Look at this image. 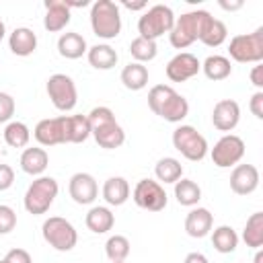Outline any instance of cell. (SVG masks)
I'll use <instances>...</instances> for the list:
<instances>
[{"mask_svg": "<svg viewBox=\"0 0 263 263\" xmlns=\"http://www.w3.org/2000/svg\"><path fill=\"white\" fill-rule=\"evenodd\" d=\"M148 107L154 115L171 123H181L189 115V103L168 84H154L148 90Z\"/></svg>", "mask_w": 263, "mask_h": 263, "instance_id": "1", "label": "cell"}, {"mask_svg": "<svg viewBox=\"0 0 263 263\" xmlns=\"http://www.w3.org/2000/svg\"><path fill=\"white\" fill-rule=\"evenodd\" d=\"M86 117H88V123H90V136L95 138V142L101 148L115 150L125 142V132L117 123L115 113L109 107L99 105V107L90 109V113Z\"/></svg>", "mask_w": 263, "mask_h": 263, "instance_id": "2", "label": "cell"}, {"mask_svg": "<svg viewBox=\"0 0 263 263\" xmlns=\"http://www.w3.org/2000/svg\"><path fill=\"white\" fill-rule=\"evenodd\" d=\"M214 16L208 10H189L181 16H175V25L168 33V41L175 49H185L191 43L199 41L205 27Z\"/></svg>", "mask_w": 263, "mask_h": 263, "instance_id": "3", "label": "cell"}, {"mask_svg": "<svg viewBox=\"0 0 263 263\" xmlns=\"http://www.w3.org/2000/svg\"><path fill=\"white\" fill-rule=\"evenodd\" d=\"M90 29L99 39H115L121 33V12L113 0H97L90 6Z\"/></svg>", "mask_w": 263, "mask_h": 263, "instance_id": "4", "label": "cell"}, {"mask_svg": "<svg viewBox=\"0 0 263 263\" xmlns=\"http://www.w3.org/2000/svg\"><path fill=\"white\" fill-rule=\"evenodd\" d=\"M58 191H60L58 181H55L53 177L41 175V177H37V179L27 187L25 197H23V205H25V210H27L29 214L41 216V214H45V212L53 205V201H55V197H58Z\"/></svg>", "mask_w": 263, "mask_h": 263, "instance_id": "5", "label": "cell"}, {"mask_svg": "<svg viewBox=\"0 0 263 263\" xmlns=\"http://www.w3.org/2000/svg\"><path fill=\"white\" fill-rule=\"evenodd\" d=\"M173 25H175L173 8L166 4H154V6L146 8L142 12V16L138 18V33L144 39L156 41L164 33H171Z\"/></svg>", "mask_w": 263, "mask_h": 263, "instance_id": "6", "label": "cell"}, {"mask_svg": "<svg viewBox=\"0 0 263 263\" xmlns=\"http://www.w3.org/2000/svg\"><path fill=\"white\" fill-rule=\"evenodd\" d=\"M41 234H43V240L60 253L72 251L78 242V232L74 224L62 216H49L41 224Z\"/></svg>", "mask_w": 263, "mask_h": 263, "instance_id": "7", "label": "cell"}, {"mask_svg": "<svg viewBox=\"0 0 263 263\" xmlns=\"http://www.w3.org/2000/svg\"><path fill=\"white\" fill-rule=\"evenodd\" d=\"M228 55L238 64H261L263 62V27L253 33L234 35L228 43Z\"/></svg>", "mask_w": 263, "mask_h": 263, "instance_id": "8", "label": "cell"}, {"mask_svg": "<svg viewBox=\"0 0 263 263\" xmlns=\"http://www.w3.org/2000/svg\"><path fill=\"white\" fill-rule=\"evenodd\" d=\"M173 146L177 152H181L183 158L191 160V162H199L208 156L210 146L208 140L193 127L187 123H181L179 127H175L173 132Z\"/></svg>", "mask_w": 263, "mask_h": 263, "instance_id": "9", "label": "cell"}, {"mask_svg": "<svg viewBox=\"0 0 263 263\" xmlns=\"http://www.w3.org/2000/svg\"><path fill=\"white\" fill-rule=\"evenodd\" d=\"M45 90H47V97L51 101V105L58 109V111H72L78 103V90H76V84L74 80L68 76V74H51L45 82Z\"/></svg>", "mask_w": 263, "mask_h": 263, "instance_id": "10", "label": "cell"}, {"mask_svg": "<svg viewBox=\"0 0 263 263\" xmlns=\"http://www.w3.org/2000/svg\"><path fill=\"white\" fill-rule=\"evenodd\" d=\"M210 156L218 168L236 166L245 156V142L236 134H224L210 150Z\"/></svg>", "mask_w": 263, "mask_h": 263, "instance_id": "11", "label": "cell"}, {"mask_svg": "<svg viewBox=\"0 0 263 263\" xmlns=\"http://www.w3.org/2000/svg\"><path fill=\"white\" fill-rule=\"evenodd\" d=\"M132 197L138 208L148 212H162L168 201L164 187L154 179H140L132 191Z\"/></svg>", "mask_w": 263, "mask_h": 263, "instance_id": "12", "label": "cell"}, {"mask_svg": "<svg viewBox=\"0 0 263 263\" xmlns=\"http://www.w3.org/2000/svg\"><path fill=\"white\" fill-rule=\"evenodd\" d=\"M68 193L78 205H90L99 197L97 179L90 173H74L68 183Z\"/></svg>", "mask_w": 263, "mask_h": 263, "instance_id": "13", "label": "cell"}, {"mask_svg": "<svg viewBox=\"0 0 263 263\" xmlns=\"http://www.w3.org/2000/svg\"><path fill=\"white\" fill-rule=\"evenodd\" d=\"M199 70H201V62L193 53L181 51V53H177L175 58L168 60L164 72H166V78L171 82H185V80L193 78Z\"/></svg>", "mask_w": 263, "mask_h": 263, "instance_id": "14", "label": "cell"}, {"mask_svg": "<svg viewBox=\"0 0 263 263\" xmlns=\"http://www.w3.org/2000/svg\"><path fill=\"white\" fill-rule=\"evenodd\" d=\"M240 121V107L234 99H222L212 109V123L216 129L230 134Z\"/></svg>", "mask_w": 263, "mask_h": 263, "instance_id": "15", "label": "cell"}, {"mask_svg": "<svg viewBox=\"0 0 263 263\" xmlns=\"http://www.w3.org/2000/svg\"><path fill=\"white\" fill-rule=\"evenodd\" d=\"M33 138L39 142V146H58V144H66V136H64V115L41 119V121L35 125V129H33Z\"/></svg>", "mask_w": 263, "mask_h": 263, "instance_id": "16", "label": "cell"}, {"mask_svg": "<svg viewBox=\"0 0 263 263\" xmlns=\"http://www.w3.org/2000/svg\"><path fill=\"white\" fill-rule=\"evenodd\" d=\"M45 16H43V27L49 33H60L64 31L70 21H72V10L68 8L66 0H45Z\"/></svg>", "mask_w": 263, "mask_h": 263, "instance_id": "17", "label": "cell"}, {"mask_svg": "<svg viewBox=\"0 0 263 263\" xmlns=\"http://www.w3.org/2000/svg\"><path fill=\"white\" fill-rule=\"evenodd\" d=\"M259 179L255 164H236L230 173V189L236 195H251L259 187Z\"/></svg>", "mask_w": 263, "mask_h": 263, "instance_id": "18", "label": "cell"}, {"mask_svg": "<svg viewBox=\"0 0 263 263\" xmlns=\"http://www.w3.org/2000/svg\"><path fill=\"white\" fill-rule=\"evenodd\" d=\"M214 226V214L208 208H191V212L185 218V232L191 238H203L212 232Z\"/></svg>", "mask_w": 263, "mask_h": 263, "instance_id": "19", "label": "cell"}, {"mask_svg": "<svg viewBox=\"0 0 263 263\" xmlns=\"http://www.w3.org/2000/svg\"><path fill=\"white\" fill-rule=\"evenodd\" d=\"M8 47L18 58L31 55L37 49V35H35V31L29 29V27H16L8 35Z\"/></svg>", "mask_w": 263, "mask_h": 263, "instance_id": "20", "label": "cell"}, {"mask_svg": "<svg viewBox=\"0 0 263 263\" xmlns=\"http://www.w3.org/2000/svg\"><path fill=\"white\" fill-rule=\"evenodd\" d=\"M21 168L23 173L31 175V177H41L49 164V154L39 148V146H33V148H25L23 154H21Z\"/></svg>", "mask_w": 263, "mask_h": 263, "instance_id": "21", "label": "cell"}, {"mask_svg": "<svg viewBox=\"0 0 263 263\" xmlns=\"http://www.w3.org/2000/svg\"><path fill=\"white\" fill-rule=\"evenodd\" d=\"M86 51H88V43H86V39L80 33L68 31V33H62L60 35V39H58V53L62 58H66V60H78Z\"/></svg>", "mask_w": 263, "mask_h": 263, "instance_id": "22", "label": "cell"}, {"mask_svg": "<svg viewBox=\"0 0 263 263\" xmlns=\"http://www.w3.org/2000/svg\"><path fill=\"white\" fill-rule=\"evenodd\" d=\"M66 144H82L90 136V123L86 115H64Z\"/></svg>", "mask_w": 263, "mask_h": 263, "instance_id": "23", "label": "cell"}, {"mask_svg": "<svg viewBox=\"0 0 263 263\" xmlns=\"http://www.w3.org/2000/svg\"><path fill=\"white\" fill-rule=\"evenodd\" d=\"M86 60H88V64H90L92 68H97V70H111V68L117 66L119 55H117V51H115L109 43H97V45L88 47Z\"/></svg>", "mask_w": 263, "mask_h": 263, "instance_id": "24", "label": "cell"}, {"mask_svg": "<svg viewBox=\"0 0 263 263\" xmlns=\"http://www.w3.org/2000/svg\"><path fill=\"white\" fill-rule=\"evenodd\" d=\"M84 224L90 232L105 234L115 226V216L107 205H95V208L88 210V214L84 218Z\"/></svg>", "mask_w": 263, "mask_h": 263, "instance_id": "25", "label": "cell"}, {"mask_svg": "<svg viewBox=\"0 0 263 263\" xmlns=\"http://www.w3.org/2000/svg\"><path fill=\"white\" fill-rule=\"evenodd\" d=\"M103 199L109 205H123L129 199V183L123 177H109L103 183Z\"/></svg>", "mask_w": 263, "mask_h": 263, "instance_id": "26", "label": "cell"}, {"mask_svg": "<svg viewBox=\"0 0 263 263\" xmlns=\"http://www.w3.org/2000/svg\"><path fill=\"white\" fill-rule=\"evenodd\" d=\"M201 70L205 74V78L218 82V80H226L230 74H232V64L226 55H208L203 62H201Z\"/></svg>", "mask_w": 263, "mask_h": 263, "instance_id": "27", "label": "cell"}, {"mask_svg": "<svg viewBox=\"0 0 263 263\" xmlns=\"http://www.w3.org/2000/svg\"><path fill=\"white\" fill-rule=\"evenodd\" d=\"M119 78H121V84L127 90H142L148 84V68L144 64L129 62L127 66H123Z\"/></svg>", "mask_w": 263, "mask_h": 263, "instance_id": "28", "label": "cell"}, {"mask_svg": "<svg viewBox=\"0 0 263 263\" xmlns=\"http://www.w3.org/2000/svg\"><path fill=\"white\" fill-rule=\"evenodd\" d=\"M238 240H240V238H238L236 230H234L232 226H228V224H222V226L214 228V232H212V245H214V249H216L218 253H222V255L234 253L236 247H238Z\"/></svg>", "mask_w": 263, "mask_h": 263, "instance_id": "29", "label": "cell"}, {"mask_svg": "<svg viewBox=\"0 0 263 263\" xmlns=\"http://www.w3.org/2000/svg\"><path fill=\"white\" fill-rule=\"evenodd\" d=\"M154 175H156L160 185H166V183L175 185L179 179H183V164H181V160H177L173 156H164L156 162Z\"/></svg>", "mask_w": 263, "mask_h": 263, "instance_id": "30", "label": "cell"}, {"mask_svg": "<svg viewBox=\"0 0 263 263\" xmlns=\"http://www.w3.org/2000/svg\"><path fill=\"white\" fill-rule=\"evenodd\" d=\"M242 240L255 251L263 247V212H255L247 218V224L242 228Z\"/></svg>", "mask_w": 263, "mask_h": 263, "instance_id": "31", "label": "cell"}, {"mask_svg": "<svg viewBox=\"0 0 263 263\" xmlns=\"http://www.w3.org/2000/svg\"><path fill=\"white\" fill-rule=\"evenodd\" d=\"M175 197H177L179 205L195 208L201 199V187L191 179H179L175 183Z\"/></svg>", "mask_w": 263, "mask_h": 263, "instance_id": "32", "label": "cell"}, {"mask_svg": "<svg viewBox=\"0 0 263 263\" xmlns=\"http://www.w3.org/2000/svg\"><path fill=\"white\" fill-rule=\"evenodd\" d=\"M31 140V129L23 121H8L4 127V142L10 148H27Z\"/></svg>", "mask_w": 263, "mask_h": 263, "instance_id": "33", "label": "cell"}, {"mask_svg": "<svg viewBox=\"0 0 263 263\" xmlns=\"http://www.w3.org/2000/svg\"><path fill=\"white\" fill-rule=\"evenodd\" d=\"M158 53V45L156 41H150V39H144V37H136L132 39L129 43V55L134 58V62L138 64H144V62H152Z\"/></svg>", "mask_w": 263, "mask_h": 263, "instance_id": "34", "label": "cell"}, {"mask_svg": "<svg viewBox=\"0 0 263 263\" xmlns=\"http://www.w3.org/2000/svg\"><path fill=\"white\" fill-rule=\"evenodd\" d=\"M129 240L123 236V234H113L107 238L105 242V255L111 263H117V261H125L127 255H129Z\"/></svg>", "mask_w": 263, "mask_h": 263, "instance_id": "35", "label": "cell"}, {"mask_svg": "<svg viewBox=\"0 0 263 263\" xmlns=\"http://www.w3.org/2000/svg\"><path fill=\"white\" fill-rule=\"evenodd\" d=\"M226 37H228L226 25H224L220 18H212L210 25L205 27V31H203V35H201L199 41H201L203 45H208V47H218V45H222V43L226 41Z\"/></svg>", "mask_w": 263, "mask_h": 263, "instance_id": "36", "label": "cell"}, {"mask_svg": "<svg viewBox=\"0 0 263 263\" xmlns=\"http://www.w3.org/2000/svg\"><path fill=\"white\" fill-rule=\"evenodd\" d=\"M16 226V212L10 205L0 203V234L12 232Z\"/></svg>", "mask_w": 263, "mask_h": 263, "instance_id": "37", "label": "cell"}, {"mask_svg": "<svg viewBox=\"0 0 263 263\" xmlns=\"http://www.w3.org/2000/svg\"><path fill=\"white\" fill-rule=\"evenodd\" d=\"M14 109H16L14 99L8 92L0 90V123H8L12 119V115H14Z\"/></svg>", "mask_w": 263, "mask_h": 263, "instance_id": "38", "label": "cell"}, {"mask_svg": "<svg viewBox=\"0 0 263 263\" xmlns=\"http://www.w3.org/2000/svg\"><path fill=\"white\" fill-rule=\"evenodd\" d=\"M12 183H14V171H12V166L0 162V191L10 189Z\"/></svg>", "mask_w": 263, "mask_h": 263, "instance_id": "39", "label": "cell"}, {"mask_svg": "<svg viewBox=\"0 0 263 263\" xmlns=\"http://www.w3.org/2000/svg\"><path fill=\"white\" fill-rule=\"evenodd\" d=\"M8 263H33V259H31V255H29V251H25V249H10L8 253H6V257H4Z\"/></svg>", "mask_w": 263, "mask_h": 263, "instance_id": "40", "label": "cell"}, {"mask_svg": "<svg viewBox=\"0 0 263 263\" xmlns=\"http://www.w3.org/2000/svg\"><path fill=\"white\" fill-rule=\"evenodd\" d=\"M249 109L257 119H263V90L253 92L251 101H249Z\"/></svg>", "mask_w": 263, "mask_h": 263, "instance_id": "41", "label": "cell"}, {"mask_svg": "<svg viewBox=\"0 0 263 263\" xmlns=\"http://www.w3.org/2000/svg\"><path fill=\"white\" fill-rule=\"evenodd\" d=\"M251 82L257 86V90H263V64H255L251 70Z\"/></svg>", "mask_w": 263, "mask_h": 263, "instance_id": "42", "label": "cell"}, {"mask_svg": "<svg viewBox=\"0 0 263 263\" xmlns=\"http://www.w3.org/2000/svg\"><path fill=\"white\" fill-rule=\"evenodd\" d=\"M183 263H210V261H208V257H205L203 253L193 251V253H189V255L185 257V261H183Z\"/></svg>", "mask_w": 263, "mask_h": 263, "instance_id": "43", "label": "cell"}, {"mask_svg": "<svg viewBox=\"0 0 263 263\" xmlns=\"http://www.w3.org/2000/svg\"><path fill=\"white\" fill-rule=\"evenodd\" d=\"M220 6L224 10H238V8H242V0H236V2H224V0H220Z\"/></svg>", "mask_w": 263, "mask_h": 263, "instance_id": "44", "label": "cell"}, {"mask_svg": "<svg viewBox=\"0 0 263 263\" xmlns=\"http://www.w3.org/2000/svg\"><path fill=\"white\" fill-rule=\"evenodd\" d=\"M123 6L127 8V10H144V8H148V4L146 2H123Z\"/></svg>", "mask_w": 263, "mask_h": 263, "instance_id": "45", "label": "cell"}, {"mask_svg": "<svg viewBox=\"0 0 263 263\" xmlns=\"http://www.w3.org/2000/svg\"><path fill=\"white\" fill-rule=\"evenodd\" d=\"M6 37V25H4V21L0 18V41Z\"/></svg>", "mask_w": 263, "mask_h": 263, "instance_id": "46", "label": "cell"}, {"mask_svg": "<svg viewBox=\"0 0 263 263\" xmlns=\"http://www.w3.org/2000/svg\"><path fill=\"white\" fill-rule=\"evenodd\" d=\"M255 263H263V251L261 249H257V253H255Z\"/></svg>", "mask_w": 263, "mask_h": 263, "instance_id": "47", "label": "cell"}, {"mask_svg": "<svg viewBox=\"0 0 263 263\" xmlns=\"http://www.w3.org/2000/svg\"><path fill=\"white\" fill-rule=\"evenodd\" d=\"M0 263H8V261H6V259H0Z\"/></svg>", "mask_w": 263, "mask_h": 263, "instance_id": "48", "label": "cell"}, {"mask_svg": "<svg viewBox=\"0 0 263 263\" xmlns=\"http://www.w3.org/2000/svg\"><path fill=\"white\" fill-rule=\"evenodd\" d=\"M117 263H125V261H117Z\"/></svg>", "mask_w": 263, "mask_h": 263, "instance_id": "49", "label": "cell"}]
</instances>
